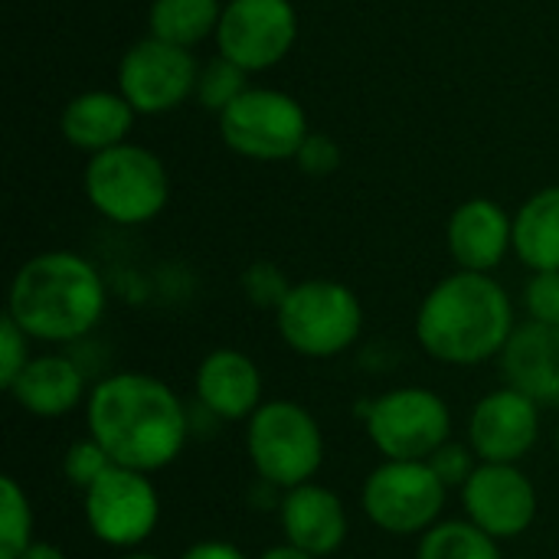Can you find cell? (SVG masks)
Returning a JSON list of instances; mask_svg holds the SVG:
<instances>
[{
	"label": "cell",
	"instance_id": "cell-1",
	"mask_svg": "<svg viewBox=\"0 0 559 559\" xmlns=\"http://www.w3.org/2000/svg\"><path fill=\"white\" fill-rule=\"evenodd\" d=\"M88 436L111 465L144 475L170 468L187 445V409L157 377L124 370L98 380L85 400Z\"/></svg>",
	"mask_w": 559,
	"mask_h": 559
},
{
	"label": "cell",
	"instance_id": "cell-2",
	"mask_svg": "<svg viewBox=\"0 0 559 559\" xmlns=\"http://www.w3.org/2000/svg\"><path fill=\"white\" fill-rule=\"evenodd\" d=\"M514 301L495 275L452 272L416 311V341L445 367H481L504 354L514 334Z\"/></svg>",
	"mask_w": 559,
	"mask_h": 559
},
{
	"label": "cell",
	"instance_id": "cell-3",
	"mask_svg": "<svg viewBox=\"0 0 559 559\" xmlns=\"http://www.w3.org/2000/svg\"><path fill=\"white\" fill-rule=\"evenodd\" d=\"M108 308L102 272L69 249L26 259L7 295V311L29 341L72 344L98 328Z\"/></svg>",
	"mask_w": 559,
	"mask_h": 559
},
{
	"label": "cell",
	"instance_id": "cell-4",
	"mask_svg": "<svg viewBox=\"0 0 559 559\" xmlns=\"http://www.w3.org/2000/svg\"><path fill=\"white\" fill-rule=\"evenodd\" d=\"M282 344L305 360H334L364 334V305L357 292L334 278L295 282L275 311Z\"/></svg>",
	"mask_w": 559,
	"mask_h": 559
},
{
	"label": "cell",
	"instance_id": "cell-5",
	"mask_svg": "<svg viewBox=\"0 0 559 559\" xmlns=\"http://www.w3.org/2000/svg\"><path fill=\"white\" fill-rule=\"evenodd\" d=\"M252 472L282 491L314 481L324 465V432L314 413L295 400H265L246 423Z\"/></svg>",
	"mask_w": 559,
	"mask_h": 559
},
{
	"label": "cell",
	"instance_id": "cell-6",
	"mask_svg": "<svg viewBox=\"0 0 559 559\" xmlns=\"http://www.w3.org/2000/svg\"><path fill=\"white\" fill-rule=\"evenodd\" d=\"M82 187L92 210L115 226H144L157 219L170 200V177L164 160L131 141L92 154L82 174Z\"/></svg>",
	"mask_w": 559,
	"mask_h": 559
},
{
	"label": "cell",
	"instance_id": "cell-7",
	"mask_svg": "<svg viewBox=\"0 0 559 559\" xmlns=\"http://www.w3.org/2000/svg\"><path fill=\"white\" fill-rule=\"evenodd\" d=\"M367 439L383 462H429L452 442L449 403L429 386H396L367 406Z\"/></svg>",
	"mask_w": 559,
	"mask_h": 559
},
{
	"label": "cell",
	"instance_id": "cell-8",
	"mask_svg": "<svg viewBox=\"0 0 559 559\" xmlns=\"http://www.w3.org/2000/svg\"><path fill=\"white\" fill-rule=\"evenodd\" d=\"M311 134L308 115L301 102L278 88H246L223 115H219V138L223 144L259 164L295 160L305 138Z\"/></svg>",
	"mask_w": 559,
	"mask_h": 559
},
{
	"label": "cell",
	"instance_id": "cell-9",
	"mask_svg": "<svg viewBox=\"0 0 559 559\" xmlns=\"http://www.w3.org/2000/svg\"><path fill=\"white\" fill-rule=\"evenodd\" d=\"M445 495L429 462H380L360 488V508L383 534L423 537L442 521Z\"/></svg>",
	"mask_w": 559,
	"mask_h": 559
},
{
	"label": "cell",
	"instance_id": "cell-10",
	"mask_svg": "<svg viewBox=\"0 0 559 559\" xmlns=\"http://www.w3.org/2000/svg\"><path fill=\"white\" fill-rule=\"evenodd\" d=\"M85 527L111 550H138L160 524V495L151 475L111 465L85 495Z\"/></svg>",
	"mask_w": 559,
	"mask_h": 559
},
{
	"label": "cell",
	"instance_id": "cell-11",
	"mask_svg": "<svg viewBox=\"0 0 559 559\" xmlns=\"http://www.w3.org/2000/svg\"><path fill=\"white\" fill-rule=\"evenodd\" d=\"M200 62L190 49L144 36L118 62V92L138 115H167L197 92Z\"/></svg>",
	"mask_w": 559,
	"mask_h": 559
},
{
	"label": "cell",
	"instance_id": "cell-12",
	"mask_svg": "<svg viewBox=\"0 0 559 559\" xmlns=\"http://www.w3.org/2000/svg\"><path fill=\"white\" fill-rule=\"evenodd\" d=\"M216 49L242 72L278 66L298 39V13L292 0H226Z\"/></svg>",
	"mask_w": 559,
	"mask_h": 559
},
{
	"label": "cell",
	"instance_id": "cell-13",
	"mask_svg": "<svg viewBox=\"0 0 559 559\" xmlns=\"http://www.w3.org/2000/svg\"><path fill=\"white\" fill-rule=\"evenodd\" d=\"M462 511L465 521H472L478 531L504 544L518 540L534 527L540 498L531 475L521 472V465L481 462L462 485Z\"/></svg>",
	"mask_w": 559,
	"mask_h": 559
},
{
	"label": "cell",
	"instance_id": "cell-14",
	"mask_svg": "<svg viewBox=\"0 0 559 559\" xmlns=\"http://www.w3.org/2000/svg\"><path fill=\"white\" fill-rule=\"evenodd\" d=\"M540 403L514 386L485 393L468 416V445L478 462L521 465L540 442Z\"/></svg>",
	"mask_w": 559,
	"mask_h": 559
},
{
	"label": "cell",
	"instance_id": "cell-15",
	"mask_svg": "<svg viewBox=\"0 0 559 559\" xmlns=\"http://www.w3.org/2000/svg\"><path fill=\"white\" fill-rule=\"evenodd\" d=\"M193 393L197 403L213 413L223 423H249L255 409L265 403V380L259 364L236 350V347H216L210 350L193 373Z\"/></svg>",
	"mask_w": 559,
	"mask_h": 559
},
{
	"label": "cell",
	"instance_id": "cell-16",
	"mask_svg": "<svg viewBox=\"0 0 559 559\" xmlns=\"http://www.w3.org/2000/svg\"><path fill=\"white\" fill-rule=\"evenodd\" d=\"M445 242L462 272L491 275L514 252V216L488 197H472L449 216Z\"/></svg>",
	"mask_w": 559,
	"mask_h": 559
},
{
	"label": "cell",
	"instance_id": "cell-17",
	"mask_svg": "<svg viewBox=\"0 0 559 559\" xmlns=\"http://www.w3.org/2000/svg\"><path fill=\"white\" fill-rule=\"evenodd\" d=\"M278 524H282L285 544L318 559L334 557L344 547L347 527H350L344 501L318 481L298 485L282 495Z\"/></svg>",
	"mask_w": 559,
	"mask_h": 559
},
{
	"label": "cell",
	"instance_id": "cell-18",
	"mask_svg": "<svg viewBox=\"0 0 559 559\" xmlns=\"http://www.w3.org/2000/svg\"><path fill=\"white\" fill-rule=\"evenodd\" d=\"M501 370L508 386L534 403L559 406V324H518L501 354Z\"/></svg>",
	"mask_w": 559,
	"mask_h": 559
},
{
	"label": "cell",
	"instance_id": "cell-19",
	"mask_svg": "<svg viewBox=\"0 0 559 559\" xmlns=\"http://www.w3.org/2000/svg\"><path fill=\"white\" fill-rule=\"evenodd\" d=\"M7 393L23 413L36 419H62L88 400L85 373L66 354H33Z\"/></svg>",
	"mask_w": 559,
	"mask_h": 559
},
{
	"label": "cell",
	"instance_id": "cell-20",
	"mask_svg": "<svg viewBox=\"0 0 559 559\" xmlns=\"http://www.w3.org/2000/svg\"><path fill=\"white\" fill-rule=\"evenodd\" d=\"M134 115L138 111L128 105V98L121 92L92 88V92H82L66 102L59 131L69 147L85 151L92 157V154L124 144V138L134 124Z\"/></svg>",
	"mask_w": 559,
	"mask_h": 559
},
{
	"label": "cell",
	"instance_id": "cell-21",
	"mask_svg": "<svg viewBox=\"0 0 559 559\" xmlns=\"http://www.w3.org/2000/svg\"><path fill=\"white\" fill-rule=\"evenodd\" d=\"M514 255L531 272H559V183L537 190L514 213Z\"/></svg>",
	"mask_w": 559,
	"mask_h": 559
},
{
	"label": "cell",
	"instance_id": "cell-22",
	"mask_svg": "<svg viewBox=\"0 0 559 559\" xmlns=\"http://www.w3.org/2000/svg\"><path fill=\"white\" fill-rule=\"evenodd\" d=\"M223 16L219 0H154L147 10V36H157L170 46L193 49L203 39L216 36Z\"/></svg>",
	"mask_w": 559,
	"mask_h": 559
},
{
	"label": "cell",
	"instance_id": "cell-23",
	"mask_svg": "<svg viewBox=\"0 0 559 559\" xmlns=\"http://www.w3.org/2000/svg\"><path fill=\"white\" fill-rule=\"evenodd\" d=\"M416 559H504L501 544L472 521H439L419 537Z\"/></svg>",
	"mask_w": 559,
	"mask_h": 559
},
{
	"label": "cell",
	"instance_id": "cell-24",
	"mask_svg": "<svg viewBox=\"0 0 559 559\" xmlns=\"http://www.w3.org/2000/svg\"><path fill=\"white\" fill-rule=\"evenodd\" d=\"M33 544V504L13 475L0 478V559H16Z\"/></svg>",
	"mask_w": 559,
	"mask_h": 559
},
{
	"label": "cell",
	"instance_id": "cell-25",
	"mask_svg": "<svg viewBox=\"0 0 559 559\" xmlns=\"http://www.w3.org/2000/svg\"><path fill=\"white\" fill-rule=\"evenodd\" d=\"M246 75L249 72H242L236 62H229V59H223V56H216V59H210V62H203L200 66V75H197V92H193V98L200 102V108H206V111H216V118L249 88V82H246Z\"/></svg>",
	"mask_w": 559,
	"mask_h": 559
},
{
	"label": "cell",
	"instance_id": "cell-26",
	"mask_svg": "<svg viewBox=\"0 0 559 559\" xmlns=\"http://www.w3.org/2000/svg\"><path fill=\"white\" fill-rule=\"evenodd\" d=\"M108 468H111V459H108V452H105L92 436L72 442V445L66 449V455H62V475H66V481H69L72 488H79L82 495H85Z\"/></svg>",
	"mask_w": 559,
	"mask_h": 559
},
{
	"label": "cell",
	"instance_id": "cell-27",
	"mask_svg": "<svg viewBox=\"0 0 559 559\" xmlns=\"http://www.w3.org/2000/svg\"><path fill=\"white\" fill-rule=\"evenodd\" d=\"M288 292H292V282L275 262H252L242 272V295L249 298L252 308H265L275 314Z\"/></svg>",
	"mask_w": 559,
	"mask_h": 559
},
{
	"label": "cell",
	"instance_id": "cell-28",
	"mask_svg": "<svg viewBox=\"0 0 559 559\" xmlns=\"http://www.w3.org/2000/svg\"><path fill=\"white\" fill-rule=\"evenodd\" d=\"M29 337L20 331V324L10 318V314H3L0 318V386L3 390H10L13 386V380L23 373V367L29 364Z\"/></svg>",
	"mask_w": 559,
	"mask_h": 559
},
{
	"label": "cell",
	"instance_id": "cell-29",
	"mask_svg": "<svg viewBox=\"0 0 559 559\" xmlns=\"http://www.w3.org/2000/svg\"><path fill=\"white\" fill-rule=\"evenodd\" d=\"M527 321L559 324V272H534L524 285Z\"/></svg>",
	"mask_w": 559,
	"mask_h": 559
},
{
	"label": "cell",
	"instance_id": "cell-30",
	"mask_svg": "<svg viewBox=\"0 0 559 559\" xmlns=\"http://www.w3.org/2000/svg\"><path fill=\"white\" fill-rule=\"evenodd\" d=\"M429 465H432V472L439 475V481H442L445 488H459V491H462V485L472 478V472H475L481 462H478V455L472 452V445L445 442V445L429 459Z\"/></svg>",
	"mask_w": 559,
	"mask_h": 559
},
{
	"label": "cell",
	"instance_id": "cell-31",
	"mask_svg": "<svg viewBox=\"0 0 559 559\" xmlns=\"http://www.w3.org/2000/svg\"><path fill=\"white\" fill-rule=\"evenodd\" d=\"M295 164L308 174V177H331L341 167V144L331 134L311 131L301 144V151L295 154Z\"/></svg>",
	"mask_w": 559,
	"mask_h": 559
},
{
	"label": "cell",
	"instance_id": "cell-32",
	"mask_svg": "<svg viewBox=\"0 0 559 559\" xmlns=\"http://www.w3.org/2000/svg\"><path fill=\"white\" fill-rule=\"evenodd\" d=\"M180 559H249L236 544L226 540H200L193 547H187Z\"/></svg>",
	"mask_w": 559,
	"mask_h": 559
},
{
	"label": "cell",
	"instance_id": "cell-33",
	"mask_svg": "<svg viewBox=\"0 0 559 559\" xmlns=\"http://www.w3.org/2000/svg\"><path fill=\"white\" fill-rule=\"evenodd\" d=\"M16 559H66V554L56 547V544H46V540H33L23 554Z\"/></svg>",
	"mask_w": 559,
	"mask_h": 559
},
{
	"label": "cell",
	"instance_id": "cell-34",
	"mask_svg": "<svg viewBox=\"0 0 559 559\" xmlns=\"http://www.w3.org/2000/svg\"><path fill=\"white\" fill-rule=\"evenodd\" d=\"M259 559H318V557H311V554H305V550H298V547H292V544H278V547H269V550H265Z\"/></svg>",
	"mask_w": 559,
	"mask_h": 559
},
{
	"label": "cell",
	"instance_id": "cell-35",
	"mask_svg": "<svg viewBox=\"0 0 559 559\" xmlns=\"http://www.w3.org/2000/svg\"><path fill=\"white\" fill-rule=\"evenodd\" d=\"M121 559H160V557H154V554H138V550H131V554H124Z\"/></svg>",
	"mask_w": 559,
	"mask_h": 559
},
{
	"label": "cell",
	"instance_id": "cell-36",
	"mask_svg": "<svg viewBox=\"0 0 559 559\" xmlns=\"http://www.w3.org/2000/svg\"><path fill=\"white\" fill-rule=\"evenodd\" d=\"M557 455H559V423H557Z\"/></svg>",
	"mask_w": 559,
	"mask_h": 559
}]
</instances>
